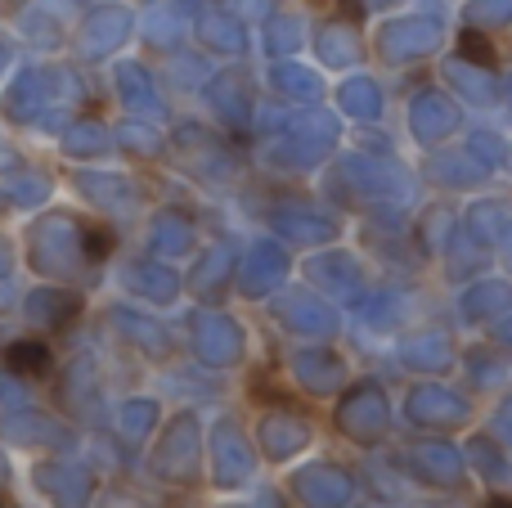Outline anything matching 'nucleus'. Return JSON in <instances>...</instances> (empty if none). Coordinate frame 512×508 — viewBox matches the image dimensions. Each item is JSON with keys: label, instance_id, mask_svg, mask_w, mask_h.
I'll use <instances>...</instances> for the list:
<instances>
[{"label": "nucleus", "instance_id": "nucleus-1", "mask_svg": "<svg viewBox=\"0 0 512 508\" xmlns=\"http://www.w3.org/2000/svg\"><path fill=\"white\" fill-rule=\"evenodd\" d=\"M5 360L18 369V374H32V378L50 374V351H45L41 342H23V347H9Z\"/></svg>", "mask_w": 512, "mask_h": 508}, {"label": "nucleus", "instance_id": "nucleus-2", "mask_svg": "<svg viewBox=\"0 0 512 508\" xmlns=\"http://www.w3.org/2000/svg\"><path fill=\"white\" fill-rule=\"evenodd\" d=\"M477 41H481L477 32H468V36H463V54H472V59H481V63H495V54H490L486 45H477Z\"/></svg>", "mask_w": 512, "mask_h": 508}, {"label": "nucleus", "instance_id": "nucleus-3", "mask_svg": "<svg viewBox=\"0 0 512 508\" xmlns=\"http://www.w3.org/2000/svg\"><path fill=\"white\" fill-rule=\"evenodd\" d=\"M490 508H512L508 500H490Z\"/></svg>", "mask_w": 512, "mask_h": 508}]
</instances>
